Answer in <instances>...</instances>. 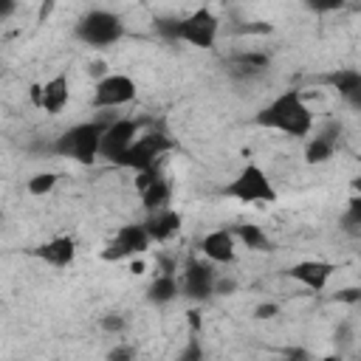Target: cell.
Here are the masks:
<instances>
[{
	"label": "cell",
	"mask_w": 361,
	"mask_h": 361,
	"mask_svg": "<svg viewBox=\"0 0 361 361\" xmlns=\"http://www.w3.org/2000/svg\"><path fill=\"white\" fill-rule=\"evenodd\" d=\"M254 124L262 130L282 133L288 138H307L313 133V110L305 102L302 90L288 87V90H279L271 102H265L254 113Z\"/></svg>",
	"instance_id": "obj_1"
},
{
	"label": "cell",
	"mask_w": 361,
	"mask_h": 361,
	"mask_svg": "<svg viewBox=\"0 0 361 361\" xmlns=\"http://www.w3.org/2000/svg\"><path fill=\"white\" fill-rule=\"evenodd\" d=\"M155 34L166 42H183L197 51H212L220 37V17L209 6H197L183 17H158Z\"/></svg>",
	"instance_id": "obj_2"
},
{
	"label": "cell",
	"mask_w": 361,
	"mask_h": 361,
	"mask_svg": "<svg viewBox=\"0 0 361 361\" xmlns=\"http://www.w3.org/2000/svg\"><path fill=\"white\" fill-rule=\"evenodd\" d=\"M104 124L107 121H79V124H71L68 130H62L54 144H51V152L59 155V158H68L73 164H82V166H90L102 158V133H104Z\"/></svg>",
	"instance_id": "obj_3"
},
{
	"label": "cell",
	"mask_w": 361,
	"mask_h": 361,
	"mask_svg": "<svg viewBox=\"0 0 361 361\" xmlns=\"http://www.w3.org/2000/svg\"><path fill=\"white\" fill-rule=\"evenodd\" d=\"M73 37L93 48V51H104V48H113L118 45L124 37H127V23L118 11H110V8H90L85 11L76 25H73Z\"/></svg>",
	"instance_id": "obj_4"
},
{
	"label": "cell",
	"mask_w": 361,
	"mask_h": 361,
	"mask_svg": "<svg viewBox=\"0 0 361 361\" xmlns=\"http://www.w3.org/2000/svg\"><path fill=\"white\" fill-rule=\"evenodd\" d=\"M223 197L237 200V203H245V206H262V203H274V200L279 197V192H276L271 175H268L259 164L248 161V164H243V166L237 169V175L223 186Z\"/></svg>",
	"instance_id": "obj_5"
},
{
	"label": "cell",
	"mask_w": 361,
	"mask_h": 361,
	"mask_svg": "<svg viewBox=\"0 0 361 361\" xmlns=\"http://www.w3.org/2000/svg\"><path fill=\"white\" fill-rule=\"evenodd\" d=\"M217 268L206 257H186L183 265L178 268V282H180V299L192 305H203L214 299V285H217Z\"/></svg>",
	"instance_id": "obj_6"
},
{
	"label": "cell",
	"mask_w": 361,
	"mask_h": 361,
	"mask_svg": "<svg viewBox=\"0 0 361 361\" xmlns=\"http://www.w3.org/2000/svg\"><path fill=\"white\" fill-rule=\"evenodd\" d=\"M172 149V138L166 130L161 127H149V130H141L138 138L133 141V147L121 155L118 166L124 169H133V172H147V169H155L158 161Z\"/></svg>",
	"instance_id": "obj_7"
},
{
	"label": "cell",
	"mask_w": 361,
	"mask_h": 361,
	"mask_svg": "<svg viewBox=\"0 0 361 361\" xmlns=\"http://www.w3.org/2000/svg\"><path fill=\"white\" fill-rule=\"evenodd\" d=\"M149 245H152V237H149L144 220L141 223H124V226H118L110 234V240L104 243V248H102L99 257L104 262H124V259L141 257Z\"/></svg>",
	"instance_id": "obj_8"
},
{
	"label": "cell",
	"mask_w": 361,
	"mask_h": 361,
	"mask_svg": "<svg viewBox=\"0 0 361 361\" xmlns=\"http://www.w3.org/2000/svg\"><path fill=\"white\" fill-rule=\"evenodd\" d=\"M135 93H138L135 79L130 73L113 71V73H104L96 79L90 104L96 110H118V107H127L130 102H135Z\"/></svg>",
	"instance_id": "obj_9"
},
{
	"label": "cell",
	"mask_w": 361,
	"mask_h": 361,
	"mask_svg": "<svg viewBox=\"0 0 361 361\" xmlns=\"http://www.w3.org/2000/svg\"><path fill=\"white\" fill-rule=\"evenodd\" d=\"M144 130V124L138 118H113L104 124V133H102V158L110 161V164H118L121 155L133 147V141L138 138V133Z\"/></svg>",
	"instance_id": "obj_10"
},
{
	"label": "cell",
	"mask_w": 361,
	"mask_h": 361,
	"mask_svg": "<svg viewBox=\"0 0 361 361\" xmlns=\"http://www.w3.org/2000/svg\"><path fill=\"white\" fill-rule=\"evenodd\" d=\"M31 102L48 113V116H59L68 102H71V73L59 71L51 79H45L42 85H31Z\"/></svg>",
	"instance_id": "obj_11"
},
{
	"label": "cell",
	"mask_w": 361,
	"mask_h": 361,
	"mask_svg": "<svg viewBox=\"0 0 361 361\" xmlns=\"http://www.w3.org/2000/svg\"><path fill=\"white\" fill-rule=\"evenodd\" d=\"M341 133H344V127L336 118H330L322 127H316V133H310L307 141H305V164H310V166L327 164L336 155L338 144H341Z\"/></svg>",
	"instance_id": "obj_12"
},
{
	"label": "cell",
	"mask_w": 361,
	"mask_h": 361,
	"mask_svg": "<svg viewBox=\"0 0 361 361\" xmlns=\"http://www.w3.org/2000/svg\"><path fill=\"white\" fill-rule=\"evenodd\" d=\"M200 257H206L214 265H231L237 259V234L231 226H217L206 231L197 243Z\"/></svg>",
	"instance_id": "obj_13"
},
{
	"label": "cell",
	"mask_w": 361,
	"mask_h": 361,
	"mask_svg": "<svg viewBox=\"0 0 361 361\" xmlns=\"http://www.w3.org/2000/svg\"><path fill=\"white\" fill-rule=\"evenodd\" d=\"M135 189L141 195L144 212L161 209V206H172V183L166 180V175L155 166L147 172H135Z\"/></svg>",
	"instance_id": "obj_14"
},
{
	"label": "cell",
	"mask_w": 361,
	"mask_h": 361,
	"mask_svg": "<svg viewBox=\"0 0 361 361\" xmlns=\"http://www.w3.org/2000/svg\"><path fill=\"white\" fill-rule=\"evenodd\" d=\"M285 274H288L293 282H299L302 288L319 293V290H324V288L330 285V279H333V274H336V265H333L330 259L310 257V259H299V262H293Z\"/></svg>",
	"instance_id": "obj_15"
},
{
	"label": "cell",
	"mask_w": 361,
	"mask_h": 361,
	"mask_svg": "<svg viewBox=\"0 0 361 361\" xmlns=\"http://www.w3.org/2000/svg\"><path fill=\"white\" fill-rule=\"evenodd\" d=\"M76 254H79V248H76V240L71 234L51 237V240H45V243L31 248V257H37L39 262H45L51 268H59V271L71 268L76 262Z\"/></svg>",
	"instance_id": "obj_16"
},
{
	"label": "cell",
	"mask_w": 361,
	"mask_h": 361,
	"mask_svg": "<svg viewBox=\"0 0 361 361\" xmlns=\"http://www.w3.org/2000/svg\"><path fill=\"white\" fill-rule=\"evenodd\" d=\"M324 82L341 96L347 107L361 113V68H336L324 76Z\"/></svg>",
	"instance_id": "obj_17"
},
{
	"label": "cell",
	"mask_w": 361,
	"mask_h": 361,
	"mask_svg": "<svg viewBox=\"0 0 361 361\" xmlns=\"http://www.w3.org/2000/svg\"><path fill=\"white\" fill-rule=\"evenodd\" d=\"M144 226H147V231H149L152 243H169V240L180 231L183 217H180V212H178V209H172V206H161V209L147 212Z\"/></svg>",
	"instance_id": "obj_18"
},
{
	"label": "cell",
	"mask_w": 361,
	"mask_h": 361,
	"mask_svg": "<svg viewBox=\"0 0 361 361\" xmlns=\"http://www.w3.org/2000/svg\"><path fill=\"white\" fill-rule=\"evenodd\" d=\"M271 65V59L265 54H257V51H248V54H234L226 65L228 76L237 79V82H251L257 76L265 73V68Z\"/></svg>",
	"instance_id": "obj_19"
},
{
	"label": "cell",
	"mask_w": 361,
	"mask_h": 361,
	"mask_svg": "<svg viewBox=\"0 0 361 361\" xmlns=\"http://www.w3.org/2000/svg\"><path fill=\"white\" fill-rule=\"evenodd\" d=\"M180 299V282L178 271H161L149 285H147V302L152 307H166Z\"/></svg>",
	"instance_id": "obj_20"
},
{
	"label": "cell",
	"mask_w": 361,
	"mask_h": 361,
	"mask_svg": "<svg viewBox=\"0 0 361 361\" xmlns=\"http://www.w3.org/2000/svg\"><path fill=\"white\" fill-rule=\"evenodd\" d=\"M234 228V234H237V243H243L248 251H271L274 248V243H271V237L262 231V226H257V223H237V226H231Z\"/></svg>",
	"instance_id": "obj_21"
},
{
	"label": "cell",
	"mask_w": 361,
	"mask_h": 361,
	"mask_svg": "<svg viewBox=\"0 0 361 361\" xmlns=\"http://www.w3.org/2000/svg\"><path fill=\"white\" fill-rule=\"evenodd\" d=\"M56 183H59V175L56 172H37V175H31L28 180H25V189H28V195H34V197H42V195H51L54 189H56Z\"/></svg>",
	"instance_id": "obj_22"
},
{
	"label": "cell",
	"mask_w": 361,
	"mask_h": 361,
	"mask_svg": "<svg viewBox=\"0 0 361 361\" xmlns=\"http://www.w3.org/2000/svg\"><path fill=\"white\" fill-rule=\"evenodd\" d=\"M341 228L353 231V234H361V195H350L347 209L341 214Z\"/></svg>",
	"instance_id": "obj_23"
},
{
	"label": "cell",
	"mask_w": 361,
	"mask_h": 361,
	"mask_svg": "<svg viewBox=\"0 0 361 361\" xmlns=\"http://www.w3.org/2000/svg\"><path fill=\"white\" fill-rule=\"evenodd\" d=\"M127 316L124 313H107V316H102L99 319V327L107 333V336H121L124 330H127Z\"/></svg>",
	"instance_id": "obj_24"
},
{
	"label": "cell",
	"mask_w": 361,
	"mask_h": 361,
	"mask_svg": "<svg viewBox=\"0 0 361 361\" xmlns=\"http://www.w3.org/2000/svg\"><path fill=\"white\" fill-rule=\"evenodd\" d=\"M302 3L313 14H333V11H341L347 6V0H302Z\"/></svg>",
	"instance_id": "obj_25"
},
{
	"label": "cell",
	"mask_w": 361,
	"mask_h": 361,
	"mask_svg": "<svg viewBox=\"0 0 361 361\" xmlns=\"http://www.w3.org/2000/svg\"><path fill=\"white\" fill-rule=\"evenodd\" d=\"M231 293H237V279L234 276H217L214 296H231Z\"/></svg>",
	"instance_id": "obj_26"
},
{
	"label": "cell",
	"mask_w": 361,
	"mask_h": 361,
	"mask_svg": "<svg viewBox=\"0 0 361 361\" xmlns=\"http://www.w3.org/2000/svg\"><path fill=\"white\" fill-rule=\"evenodd\" d=\"M276 313H279V305H276V302H259V305L254 307V319H259V322L274 319Z\"/></svg>",
	"instance_id": "obj_27"
},
{
	"label": "cell",
	"mask_w": 361,
	"mask_h": 361,
	"mask_svg": "<svg viewBox=\"0 0 361 361\" xmlns=\"http://www.w3.org/2000/svg\"><path fill=\"white\" fill-rule=\"evenodd\" d=\"M333 341H336V347H347V344L353 341V330H350V324H347V322L336 327V333H333Z\"/></svg>",
	"instance_id": "obj_28"
},
{
	"label": "cell",
	"mask_w": 361,
	"mask_h": 361,
	"mask_svg": "<svg viewBox=\"0 0 361 361\" xmlns=\"http://www.w3.org/2000/svg\"><path fill=\"white\" fill-rule=\"evenodd\" d=\"M56 3H59V0H42V3H39V8H37V23H48V17L54 14Z\"/></svg>",
	"instance_id": "obj_29"
},
{
	"label": "cell",
	"mask_w": 361,
	"mask_h": 361,
	"mask_svg": "<svg viewBox=\"0 0 361 361\" xmlns=\"http://www.w3.org/2000/svg\"><path fill=\"white\" fill-rule=\"evenodd\" d=\"M14 11H17V0H0V20H3V23L11 20Z\"/></svg>",
	"instance_id": "obj_30"
},
{
	"label": "cell",
	"mask_w": 361,
	"mask_h": 361,
	"mask_svg": "<svg viewBox=\"0 0 361 361\" xmlns=\"http://www.w3.org/2000/svg\"><path fill=\"white\" fill-rule=\"evenodd\" d=\"M135 355V347H113L110 353H107V358H113V361H118V358H133Z\"/></svg>",
	"instance_id": "obj_31"
},
{
	"label": "cell",
	"mask_w": 361,
	"mask_h": 361,
	"mask_svg": "<svg viewBox=\"0 0 361 361\" xmlns=\"http://www.w3.org/2000/svg\"><path fill=\"white\" fill-rule=\"evenodd\" d=\"M180 358H183V361H186V358H203V350H200V344L192 338L189 350H183V353H180Z\"/></svg>",
	"instance_id": "obj_32"
},
{
	"label": "cell",
	"mask_w": 361,
	"mask_h": 361,
	"mask_svg": "<svg viewBox=\"0 0 361 361\" xmlns=\"http://www.w3.org/2000/svg\"><path fill=\"white\" fill-rule=\"evenodd\" d=\"M350 189H353V195H361V175H355V178L350 180Z\"/></svg>",
	"instance_id": "obj_33"
},
{
	"label": "cell",
	"mask_w": 361,
	"mask_h": 361,
	"mask_svg": "<svg viewBox=\"0 0 361 361\" xmlns=\"http://www.w3.org/2000/svg\"><path fill=\"white\" fill-rule=\"evenodd\" d=\"M130 268H133V274H141V271H144V262H133Z\"/></svg>",
	"instance_id": "obj_34"
}]
</instances>
